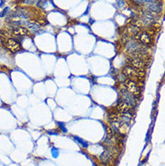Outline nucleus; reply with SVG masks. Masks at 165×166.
<instances>
[{"mask_svg":"<svg viewBox=\"0 0 165 166\" xmlns=\"http://www.w3.org/2000/svg\"><path fill=\"white\" fill-rule=\"evenodd\" d=\"M123 73L126 78L130 79H138L143 77V70H138V69H135L132 66H126L125 68L123 69Z\"/></svg>","mask_w":165,"mask_h":166,"instance_id":"1","label":"nucleus"},{"mask_svg":"<svg viewBox=\"0 0 165 166\" xmlns=\"http://www.w3.org/2000/svg\"><path fill=\"white\" fill-rule=\"evenodd\" d=\"M2 43L5 47L11 52H17L21 50V44L14 38H6L2 40Z\"/></svg>","mask_w":165,"mask_h":166,"instance_id":"2","label":"nucleus"},{"mask_svg":"<svg viewBox=\"0 0 165 166\" xmlns=\"http://www.w3.org/2000/svg\"><path fill=\"white\" fill-rule=\"evenodd\" d=\"M125 86H126V89L127 91H129L130 93H132L134 96H138L141 93V88L140 86L137 84L135 81H134L133 79H127L125 81Z\"/></svg>","mask_w":165,"mask_h":166,"instance_id":"3","label":"nucleus"},{"mask_svg":"<svg viewBox=\"0 0 165 166\" xmlns=\"http://www.w3.org/2000/svg\"><path fill=\"white\" fill-rule=\"evenodd\" d=\"M121 99L124 101L127 102L130 106H132L134 108L136 105V98L135 96L132 93H130L129 91H127L126 89L121 90Z\"/></svg>","mask_w":165,"mask_h":166,"instance_id":"4","label":"nucleus"},{"mask_svg":"<svg viewBox=\"0 0 165 166\" xmlns=\"http://www.w3.org/2000/svg\"><path fill=\"white\" fill-rule=\"evenodd\" d=\"M135 35V39L138 41L140 43L143 44H148L152 42V38H151V35L149 33L147 32H137Z\"/></svg>","mask_w":165,"mask_h":166,"instance_id":"5","label":"nucleus"},{"mask_svg":"<svg viewBox=\"0 0 165 166\" xmlns=\"http://www.w3.org/2000/svg\"><path fill=\"white\" fill-rule=\"evenodd\" d=\"M128 63L130 66H132V67L138 70H143V68L145 67V62H144V60L142 58L132 57L131 59H129Z\"/></svg>","mask_w":165,"mask_h":166,"instance_id":"6","label":"nucleus"},{"mask_svg":"<svg viewBox=\"0 0 165 166\" xmlns=\"http://www.w3.org/2000/svg\"><path fill=\"white\" fill-rule=\"evenodd\" d=\"M11 31L14 35H30V31L25 27L22 26H16V27H11Z\"/></svg>","mask_w":165,"mask_h":166,"instance_id":"7","label":"nucleus"},{"mask_svg":"<svg viewBox=\"0 0 165 166\" xmlns=\"http://www.w3.org/2000/svg\"><path fill=\"white\" fill-rule=\"evenodd\" d=\"M100 160L104 163H107L110 161L112 160V155L110 154L109 151H105L103 154L100 155Z\"/></svg>","mask_w":165,"mask_h":166,"instance_id":"8","label":"nucleus"},{"mask_svg":"<svg viewBox=\"0 0 165 166\" xmlns=\"http://www.w3.org/2000/svg\"><path fill=\"white\" fill-rule=\"evenodd\" d=\"M113 136H114V132H113L112 128L109 127H107V139H110V140H111Z\"/></svg>","mask_w":165,"mask_h":166,"instance_id":"9","label":"nucleus"},{"mask_svg":"<svg viewBox=\"0 0 165 166\" xmlns=\"http://www.w3.org/2000/svg\"><path fill=\"white\" fill-rule=\"evenodd\" d=\"M7 10H8V8H7V7H6V8H5V10H4V12H3V13H1V15H0V16H4V15L5 14V13H6V11H7Z\"/></svg>","mask_w":165,"mask_h":166,"instance_id":"10","label":"nucleus"}]
</instances>
